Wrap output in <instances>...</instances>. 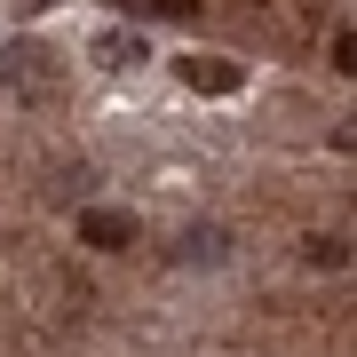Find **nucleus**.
<instances>
[{"mask_svg":"<svg viewBox=\"0 0 357 357\" xmlns=\"http://www.w3.org/2000/svg\"><path fill=\"white\" fill-rule=\"evenodd\" d=\"M0 88H24V96H48L56 88V64L40 48H24V40H16V48H0Z\"/></svg>","mask_w":357,"mask_h":357,"instance_id":"f257e3e1","label":"nucleus"},{"mask_svg":"<svg viewBox=\"0 0 357 357\" xmlns=\"http://www.w3.org/2000/svg\"><path fill=\"white\" fill-rule=\"evenodd\" d=\"M128 238H135V215H119V206H88V215H79V246H103V255H119Z\"/></svg>","mask_w":357,"mask_h":357,"instance_id":"f03ea898","label":"nucleus"},{"mask_svg":"<svg viewBox=\"0 0 357 357\" xmlns=\"http://www.w3.org/2000/svg\"><path fill=\"white\" fill-rule=\"evenodd\" d=\"M238 64H222V56H183V88H199V96H238Z\"/></svg>","mask_w":357,"mask_h":357,"instance_id":"7ed1b4c3","label":"nucleus"},{"mask_svg":"<svg viewBox=\"0 0 357 357\" xmlns=\"http://www.w3.org/2000/svg\"><path fill=\"white\" fill-rule=\"evenodd\" d=\"M222 255H230V238H222L215 222H191V230L175 238V262H222Z\"/></svg>","mask_w":357,"mask_h":357,"instance_id":"20e7f679","label":"nucleus"},{"mask_svg":"<svg viewBox=\"0 0 357 357\" xmlns=\"http://www.w3.org/2000/svg\"><path fill=\"white\" fill-rule=\"evenodd\" d=\"M135 56H143V40H135V32H96V64H112V72H119V64H135Z\"/></svg>","mask_w":357,"mask_h":357,"instance_id":"39448f33","label":"nucleus"},{"mask_svg":"<svg viewBox=\"0 0 357 357\" xmlns=\"http://www.w3.org/2000/svg\"><path fill=\"white\" fill-rule=\"evenodd\" d=\"M302 262H318V270H342V262H349V246H342V238H326V230H310V238H302Z\"/></svg>","mask_w":357,"mask_h":357,"instance_id":"423d86ee","label":"nucleus"},{"mask_svg":"<svg viewBox=\"0 0 357 357\" xmlns=\"http://www.w3.org/2000/svg\"><path fill=\"white\" fill-rule=\"evenodd\" d=\"M333 56H342V72L357 79V32H342V40H333Z\"/></svg>","mask_w":357,"mask_h":357,"instance_id":"0eeeda50","label":"nucleus"},{"mask_svg":"<svg viewBox=\"0 0 357 357\" xmlns=\"http://www.w3.org/2000/svg\"><path fill=\"white\" fill-rule=\"evenodd\" d=\"M151 8H159V16H191L199 0H151Z\"/></svg>","mask_w":357,"mask_h":357,"instance_id":"6e6552de","label":"nucleus"},{"mask_svg":"<svg viewBox=\"0 0 357 357\" xmlns=\"http://www.w3.org/2000/svg\"><path fill=\"white\" fill-rule=\"evenodd\" d=\"M333 143H342V151H357V119H342V128H333Z\"/></svg>","mask_w":357,"mask_h":357,"instance_id":"1a4fd4ad","label":"nucleus"}]
</instances>
